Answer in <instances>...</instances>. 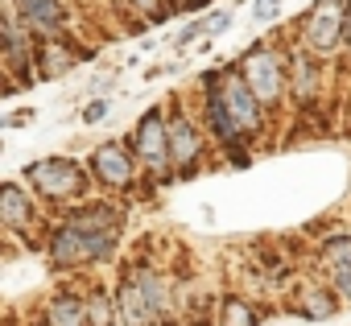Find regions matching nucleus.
Masks as SVG:
<instances>
[{
	"instance_id": "nucleus-16",
	"label": "nucleus",
	"mask_w": 351,
	"mask_h": 326,
	"mask_svg": "<svg viewBox=\"0 0 351 326\" xmlns=\"http://www.w3.org/2000/svg\"><path fill=\"white\" fill-rule=\"evenodd\" d=\"M207 124H211V132H215V136H219L228 149H232V145H240V132H236V124L228 120V112L219 108V99H215L211 91H207Z\"/></svg>"
},
{
	"instance_id": "nucleus-24",
	"label": "nucleus",
	"mask_w": 351,
	"mask_h": 326,
	"mask_svg": "<svg viewBox=\"0 0 351 326\" xmlns=\"http://www.w3.org/2000/svg\"><path fill=\"white\" fill-rule=\"evenodd\" d=\"M228 25H232V13H215V17H211V21H207L203 29H207V34H223Z\"/></svg>"
},
{
	"instance_id": "nucleus-8",
	"label": "nucleus",
	"mask_w": 351,
	"mask_h": 326,
	"mask_svg": "<svg viewBox=\"0 0 351 326\" xmlns=\"http://www.w3.org/2000/svg\"><path fill=\"white\" fill-rule=\"evenodd\" d=\"M128 285L136 289V297H141V305H145V314H149L153 322L169 310V285H165L161 273H153V268H132V273H128Z\"/></svg>"
},
{
	"instance_id": "nucleus-4",
	"label": "nucleus",
	"mask_w": 351,
	"mask_h": 326,
	"mask_svg": "<svg viewBox=\"0 0 351 326\" xmlns=\"http://www.w3.org/2000/svg\"><path fill=\"white\" fill-rule=\"evenodd\" d=\"M240 79H244V87H248V95L256 103H277L281 91H285V75H281V62H277L273 50H252L244 58V75Z\"/></svg>"
},
{
	"instance_id": "nucleus-15",
	"label": "nucleus",
	"mask_w": 351,
	"mask_h": 326,
	"mask_svg": "<svg viewBox=\"0 0 351 326\" xmlns=\"http://www.w3.org/2000/svg\"><path fill=\"white\" fill-rule=\"evenodd\" d=\"M83 322L87 326H116V301L104 289H95L91 297H83Z\"/></svg>"
},
{
	"instance_id": "nucleus-7",
	"label": "nucleus",
	"mask_w": 351,
	"mask_h": 326,
	"mask_svg": "<svg viewBox=\"0 0 351 326\" xmlns=\"http://www.w3.org/2000/svg\"><path fill=\"white\" fill-rule=\"evenodd\" d=\"M91 174L104 182V186H128L132 182V157L124 153V145L108 140L91 153Z\"/></svg>"
},
{
	"instance_id": "nucleus-25",
	"label": "nucleus",
	"mask_w": 351,
	"mask_h": 326,
	"mask_svg": "<svg viewBox=\"0 0 351 326\" xmlns=\"http://www.w3.org/2000/svg\"><path fill=\"white\" fill-rule=\"evenodd\" d=\"M132 9H141V13H153V17H161L165 9H161V0H128Z\"/></svg>"
},
{
	"instance_id": "nucleus-11",
	"label": "nucleus",
	"mask_w": 351,
	"mask_h": 326,
	"mask_svg": "<svg viewBox=\"0 0 351 326\" xmlns=\"http://www.w3.org/2000/svg\"><path fill=\"white\" fill-rule=\"evenodd\" d=\"M29 219H34V211H29V195H25V186H17V182H0V227L25 231Z\"/></svg>"
},
{
	"instance_id": "nucleus-5",
	"label": "nucleus",
	"mask_w": 351,
	"mask_h": 326,
	"mask_svg": "<svg viewBox=\"0 0 351 326\" xmlns=\"http://www.w3.org/2000/svg\"><path fill=\"white\" fill-rule=\"evenodd\" d=\"M132 149H136V157L145 161L153 174H161L169 166V153H165V112L161 108H149L141 116V124L132 132Z\"/></svg>"
},
{
	"instance_id": "nucleus-22",
	"label": "nucleus",
	"mask_w": 351,
	"mask_h": 326,
	"mask_svg": "<svg viewBox=\"0 0 351 326\" xmlns=\"http://www.w3.org/2000/svg\"><path fill=\"white\" fill-rule=\"evenodd\" d=\"M277 9H281V0H256V5H252L256 21H273V17H277Z\"/></svg>"
},
{
	"instance_id": "nucleus-2",
	"label": "nucleus",
	"mask_w": 351,
	"mask_h": 326,
	"mask_svg": "<svg viewBox=\"0 0 351 326\" xmlns=\"http://www.w3.org/2000/svg\"><path fill=\"white\" fill-rule=\"evenodd\" d=\"M25 182L34 190H42L46 199H79L87 190V174L79 161L71 157H42L25 170Z\"/></svg>"
},
{
	"instance_id": "nucleus-12",
	"label": "nucleus",
	"mask_w": 351,
	"mask_h": 326,
	"mask_svg": "<svg viewBox=\"0 0 351 326\" xmlns=\"http://www.w3.org/2000/svg\"><path fill=\"white\" fill-rule=\"evenodd\" d=\"M13 9L25 25L42 29V34H62V5L58 0H13Z\"/></svg>"
},
{
	"instance_id": "nucleus-23",
	"label": "nucleus",
	"mask_w": 351,
	"mask_h": 326,
	"mask_svg": "<svg viewBox=\"0 0 351 326\" xmlns=\"http://www.w3.org/2000/svg\"><path fill=\"white\" fill-rule=\"evenodd\" d=\"M25 120H34V108H21V112L5 116V120H0V128H25Z\"/></svg>"
},
{
	"instance_id": "nucleus-14",
	"label": "nucleus",
	"mask_w": 351,
	"mask_h": 326,
	"mask_svg": "<svg viewBox=\"0 0 351 326\" xmlns=\"http://www.w3.org/2000/svg\"><path fill=\"white\" fill-rule=\"evenodd\" d=\"M46 326H87V322H83V297H71V293L50 297V305H46Z\"/></svg>"
},
{
	"instance_id": "nucleus-18",
	"label": "nucleus",
	"mask_w": 351,
	"mask_h": 326,
	"mask_svg": "<svg viewBox=\"0 0 351 326\" xmlns=\"http://www.w3.org/2000/svg\"><path fill=\"white\" fill-rule=\"evenodd\" d=\"M71 66H75V50H71L66 42H58V38H54V42L42 50V75H50V79H54V75H62V71H71Z\"/></svg>"
},
{
	"instance_id": "nucleus-19",
	"label": "nucleus",
	"mask_w": 351,
	"mask_h": 326,
	"mask_svg": "<svg viewBox=\"0 0 351 326\" xmlns=\"http://www.w3.org/2000/svg\"><path fill=\"white\" fill-rule=\"evenodd\" d=\"M256 310L244 301V297H228L223 310H219V326H256Z\"/></svg>"
},
{
	"instance_id": "nucleus-10",
	"label": "nucleus",
	"mask_w": 351,
	"mask_h": 326,
	"mask_svg": "<svg viewBox=\"0 0 351 326\" xmlns=\"http://www.w3.org/2000/svg\"><path fill=\"white\" fill-rule=\"evenodd\" d=\"M120 211L116 207H108V203H87L83 211H75L66 223L75 227V231H87V236H120Z\"/></svg>"
},
{
	"instance_id": "nucleus-17",
	"label": "nucleus",
	"mask_w": 351,
	"mask_h": 326,
	"mask_svg": "<svg viewBox=\"0 0 351 326\" xmlns=\"http://www.w3.org/2000/svg\"><path fill=\"white\" fill-rule=\"evenodd\" d=\"M330 310H335V293H330V289H322V285H310V289L302 293V314H306L310 322H322V318H330Z\"/></svg>"
},
{
	"instance_id": "nucleus-20",
	"label": "nucleus",
	"mask_w": 351,
	"mask_h": 326,
	"mask_svg": "<svg viewBox=\"0 0 351 326\" xmlns=\"http://www.w3.org/2000/svg\"><path fill=\"white\" fill-rule=\"evenodd\" d=\"M314 91H318V71H314V62H310V58H293V95L310 99Z\"/></svg>"
},
{
	"instance_id": "nucleus-21",
	"label": "nucleus",
	"mask_w": 351,
	"mask_h": 326,
	"mask_svg": "<svg viewBox=\"0 0 351 326\" xmlns=\"http://www.w3.org/2000/svg\"><path fill=\"white\" fill-rule=\"evenodd\" d=\"M104 116H108V99H95V103L83 108V124H99Z\"/></svg>"
},
{
	"instance_id": "nucleus-1",
	"label": "nucleus",
	"mask_w": 351,
	"mask_h": 326,
	"mask_svg": "<svg viewBox=\"0 0 351 326\" xmlns=\"http://www.w3.org/2000/svg\"><path fill=\"white\" fill-rule=\"evenodd\" d=\"M203 83H207V91L219 99V108L228 112V120L236 124V132H240V136H252V132H261V103L248 95V87H244V79H240L236 71L207 75Z\"/></svg>"
},
{
	"instance_id": "nucleus-6",
	"label": "nucleus",
	"mask_w": 351,
	"mask_h": 326,
	"mask_svg": "<svg viewBox=\"0 0 351 326\" xmlns=\"http://www.w3.org/2000/svg\"><path fill=\"white\" fill-rule=\"evenodd\" d=\"M165 153H169V161H173L182 174H191V166L199 161L203 140H199V128H195L186 116H173V120L165 124Z\"/></svg>"
},
{
	"instance_id": "nucleus-26",
	"label": "nucleus",
	"mask_w": 351,
	"mask_h": 326,
	"mask_svg": "<svg viewBox=\"0 0 351 326\" xmlns=\"http://www.w3.org/2000/svg\"><path fill=\"white\" fill-rule=\"evenodd\" d=\"M38 326H46V322H38Z\"/></svg>"
},
{
	"instance_id": "nucleus-13",
	"label": "nucleus",
	"mask_w": 351,
	"mask_h": 326,
	"mask_svg": "<svg viewBox=\"0 0 351 326\" xmlns=\"http://www.w3.org/2000/svg\"><path fill=\"white\" fill-rule=\"evenodd\" d=\"M339 34H343V13L335 5H318L314 17H310V29H306V38L314 42V50H330L339 42Z\"/></svg>"
},
{
	"instance_id": "nucleus-3",
	"label": "nucleus",
	"mask_w": 351,
	"mask_h": 326,
	"mask_svg": "<svg viewBox=\"0 0 351 326\" xmlns=\"http://www.w3.org/2000/svg\"><path fill=\"white\" fill-rule=\"evenodd\" d=\"M120 236H87V231H75L71 223H58L54 236H50V260L54 264H83V260H104L112 256Z\"/></svg>"
},
{
	"instance_id": "nucleus-9",
	"label": "nucleus",
	"mask_w": 351,
	"mask_h": 326,
	"mask_svg": "<svg viewBox=\"0 0 351 326\" xmlns=\"http://www.w3.org/2000/svg\"><path fill=\"white\" fill-rule=\"evenodd\" d=\"M322 268L330 277V285L351 297V236H330L322 244Z\"/></svg>"
}]
</instances>
